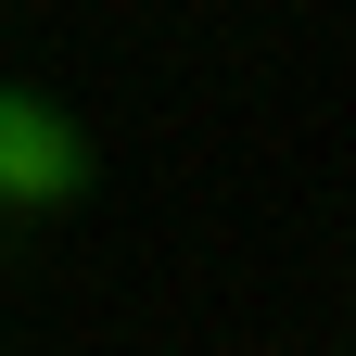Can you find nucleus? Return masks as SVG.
I'll use <instances>...</instances> for the list:
<instances>
[{"mask_svg":"<svg viewBox=\"0 0 356 356\" xmlns=\"http://www.w3.org/2000/svg\"><path fill=\"white\" fill-rule=\"evenodd\" d=\"M89 191V140L64 102H38V89H0V204L13 216H51Z\"/></svg>","mask_w":356,"mask_h":356,"instance_id":"obj_1","label":"nucleus"}]
</instances>
